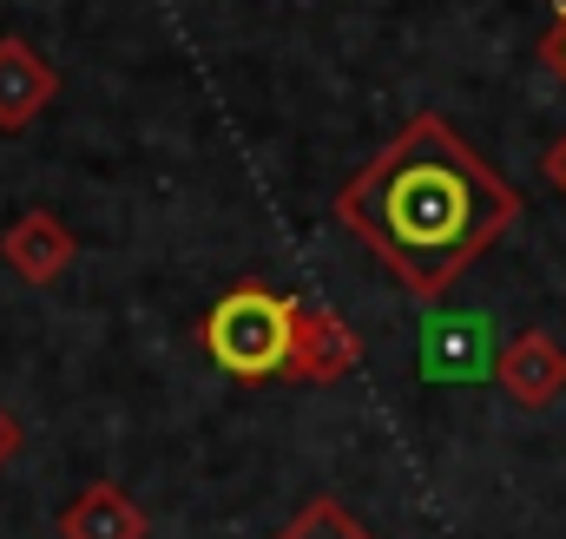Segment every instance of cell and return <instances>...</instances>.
<instances>
[{"mask_svg":"<svg viewBox=\"0 0 566 539\" xmlns=\"http://www.w3.org/2000/svg\"><path fill=\"white\" fill-rule=\"evenodd\" d=\"M541 171H547V184H560V191H566V138H560V145H547Z\"/></svg>","mask_w":566,"mask_h":539,"instance_id":"11","label":"cell"},{"mask_svg":"<svg viewBox=\"0 0 566 539\" xmlns=\"http://www.w3.org/2000/svg\"><path fill=\"white\" fill-rule=\"evenodd\" d=\"M336 224L416 303H441L521 224V191L441 113H416L336 191Z\"/></svg>","mask_w":566,"mask_h":539,"instance_id":"1","label":"cell"},{"mask_svg":"<svg viewBox=\"0 0 566 539\" xmlns=\"http://www.w3.org/2000/svg\"><path fill=\"white\" fill-rule=\"evenodd\" d=\"M60 93V73L20 40V33H0V133H27Z\"/></svg>","mask_w":566,"mask_h":539,"instance_id":"6","label":"cell"},{"mask_svg":"<svg viewBox=\"0 0 566 539\" xmlns=\"http://www.w3.org/2000/svg\"><path fill=\"white\" fill-rule=\"evenodd\" d=\"M363 362V342H356V329L336 316V309H323V303H296V336H290V382H310V389H329V382H343L349 369Z\"/></svg>","mask_w":566,"mask_h":539,"instance_id":"3","label":"cell"},{"mask_svg":"<svg viewBox=\"0 0 566 539\" xmlns=\"http://www.w3.org/2000/svg\"><path fill=\"white\" fill-rule=\"evenodd\" d=\"M290 336H296V296H283L271 283H231L198 323L205 356L231 382H251V389L290 369Z\"/></svg>","mask_w":566,"mask_h":539,"instance_id":"2","label":"cell"},{"mask_svg":"<svg viewBox=\"0 0 566 539\" xmlns=\"http://www.w3.org/2000/svg\"><path fill=\"white\" fill-rule=\"evenodd\" d=\"M494 389L521 408H554L566 395V342L547 329H521L494 356Z\"/></svg>","mask_w":566,"mask_h":539,"instance_id":"4","label":"cell"},{"mask_svg":"<svg viewBox=\"0 0 566 539\" xmlns=\"http://www.w3.org/2000/svg\"><path fill=\"white\" fill-rule=\"evenodd\" d=\"M20 441H27V434H20V421H13V408L0 402V467H7L13 454H20Z\"/></svg>","mask_w":566,"mask_h":539,"instance_id":"10","label":"cell"},{"mask_svg":"<svg viewBox=\"0 0 566 539\" xmlns=\"http://www.w3.org/2000/svg\"><path fill=\"white\" fill-rule=\"evenodd\" d=\"M60 539H145V514L119 480H93L60 507Z\"/></svg>","mask_w":566,"mask_h":539,"instance_id":"7","label":"cell"},{"mask_svg":"<svg viewBox=\"0 0 566 539\" xmlns=\"http://www.w3.org/2000/svg\"><path fill=\"white\" fill-rule=\"evenodd\" d=\"M541 60L566 80V0H560V13H554V27H547V40H541Z\"/></svg>","mask_w":566,"mask_h":539,"instance_id":"9","label":"cell"},{"mask_svg":"<svg viewBox=\"0 0 566 539\" xmlns=\"http://www.w3.org/2000/svg\"><path fill=\"white\" fill-rule=\"evenodd\" d=\"M271 539H376V533H369L363 514H349L336 494H316V500H303Z\"/></svg>","mask_w":566,"mask_h":539,"instance_id":"8","label":"cell"},{"mask_svg":"<svg viewBox=\"0 0 566 539\" xmlns=\"http://www.w3.org/2000/svg\"><path fill=\"white\" fill-rule=\"evenodd\" d=\"M0 257H7V270L20 283H60L73 270V257H80V237L53 211H20L7 224V237H0Z\"/></svg>","mask_w":566,"mask_h":539,"instance_id":"5","label":"cell"}]
</instances>
